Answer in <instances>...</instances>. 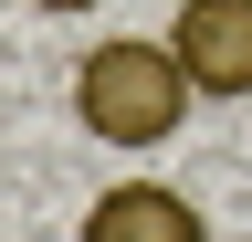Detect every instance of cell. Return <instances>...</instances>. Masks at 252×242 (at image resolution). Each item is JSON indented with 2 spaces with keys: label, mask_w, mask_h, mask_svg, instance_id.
<instances>
[{
  "label": "cell",
  "mask_w": 252,
  "mask_h": 242,
  "mask_svg": "<svg viewBox=\"0 0 252 242\" xmlns=\"http://www.w3.org/2000/svg\"><path fill=\"white\" fill-rule=\"evenodd\" d=\"M189 95H200L189 64H179L168 42H147V32L94 42L84 74H74V116H84V137H105V147H158V137H179Z\"/></svg>",
  "instance_id": "cell-1"
},
{
  "label": "cell",
  "mask_w": 252,
  "mask_h": 242,
  "mask_svg": "<svg viewBox=\"0 0 252 242\" xmlns=\"http://www.w3.org/2000/svg\"><path fill=\"white\" fill-rule=\"evenodd\" d=\"M168 53L189 64L200 95H252V0H179Z\"/></svg>",
  "instance_id": "cell-2"
},
{
  "label": "cell",
  "mask_w": 252,
  "mask_h": 242,
  "mask_svg": "<svg viewBox=\"0 0 252 242\" xmlns=\"http://www.w3.org/2000/svg\"><path fill=\"white\" fill-rule=\"evenodd\" d=\"M74 242H210V221L168 190V179H116V190L84 210Z\"/></svg>",
  "instance_id": "cell-3"
},
{
  "label": "cell",
  "mask_w": 252,
  "mask_h": 242,
  "mask_svg": "<svg viewBox=\"0 0 252 242\" xmlns=\"http://www.w3.org/2000/svg\"><path fill=\"white\" fill-rule=\"evenodd\" d=\"M32 11H94V0H32Z\"/></svg>",
  "instance_id": "cell-4"
}]
</instances>
